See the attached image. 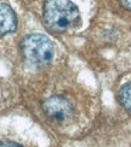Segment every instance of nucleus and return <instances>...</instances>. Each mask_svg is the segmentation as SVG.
I'll return each mask as SVG.
<instances>
[{
    "label": "nucleus",
    "mask_w": 131,
    "mask_h": 147,
    "mask_svg": "<svg viewBox=\"0 0 131 147\" xmlns=\"http://www.w3.org/2000/svg\"><path fill=\"white\" fill-rule=\"evenodd\" d=\"M43 16L48 27L55 32L71 29L79 21V11L71 0H46Z\"/></svg>",
    "instance_id": "obj_1"
},
{
    "label": "nucleus",
    "mask_w": 131,
    "mask_h": 147,
    "mask_svg": "<svg viewBox=\"0 0 131 147\" xmlns=\"http://www.w3.org/2000/svg\"><path fill=\"white\" fill-rule=\"evenodd\" d=\"M22 51L26 58L35 65L49 64L54 54L51 40L42 34L28 35L22 42Z\"/></svg>",
    "instance_id": "obj_2"
},
{
    "label": "nucleus",
    "mask_w": 131,
    "mask_h": 147,
    "mask_svg": "<svg viewBox=\"0 0 131 147\" xmlns=\"http://www.w3.org/2000/svg\"><path fill=\"white\" fill-rule=\"evenodd\" d=\"M43 110L48 117L57 122H64L70 118L72 107L66 99L61 96H51L43 102Z\"/></svg>",
    "instance_id": "obj_3"
},
{
    "label": "nucleus",
    "mask_w": 131,
    "mask_h": 147,
    "mask_svg": "<svg viewBox=\"0 0 131 147\" xmlns=\"http://www.w3.org/2000/svg\"><path fill=\"white\" fill-rule=\"evenodd\" d=\"M17 28V17L7 4H0V35L13 33Z\"/></svg>",
    "instance_id": "obj_4"
},
{
    "label": "nucleus",
    "mask_w": 131,
    "mask_h": 147,
    "mask_svg": "<svg viewBox=\"0 0 131 147\" xmlns=\"http://www.w3.org/2000/svg\"><path fill=\"white\" fill-rule=\"evenodd\" d=\"M119 100L126 110L131 111V82L125 83L119 92Z\"/></svg>",
    "instance_id": "obj_5"
},
{
    "label": "nucleus",
    "mask_w": 131,
    "mask_h": 147,
    "mask_svg": "<svg viewBox=\"0 0 131 147\" xmlns=\"http://www.w3.org/2000/svg\"><path fill=\"white\" fill-rule=\"evenodd\" d=\"M0 147H22V146L12 141H4V142H0Z\"/></svg>",
    "instance_id": "obj_6"
},
{
    "label": "nucleus",
    "mask_w": 131,
    "mask_h": 147,
    "mask_svg": "<svg viewBox=\"0 0 131 147\" xmlns=\"http://www.w3.org/2000/svg\"><path fill=\"white\" fill-rule=\"evenodd\" d=\"M119 1H120V4H122L125 9L131 10V0H119Z\"/></svg>",
    "instance_id": "obj_7"
}]
</instances>
